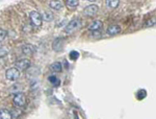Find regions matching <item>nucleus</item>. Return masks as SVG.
I'll use <instances>...</instances> for the list:
<instances>
[{
  "label": "nucleus",
  "mask_w": 156,
  "mask_h": 119,
  "mask_svg": "<svg viewBox=\"0 0 156 119\" xmlns=\"http://www.w3.org/2000/svg\"><path fill=\"white\" fill-rule=\"evenodd\" d=\"M82 25V22L80 19H73L72 21H70L68 25L66 26V32L69 35L73 34V32H75L76 30H78L81 27Z\"/></svg>",
  "instance_id": "obj_1"
},
{
  "label": "nucleus",
  "mask_w": 156,
  "mask_h": 119,
  "mask_svg": "<svg viewBox=\"0 0 156 119\" xmlns=\"http://www.w3.org/2000/svg\"><path fill=\"white\" fill-rule=\"evenodd\" d=\"M20 71L17 69L16 67H12V68H9V69L5 71V77L6 80H11V82H16L17 80H19L20 77Z\"/></svg>",
  "instance_id": "obj_2"
},
{
  "label": "nucleus",
  "mask_w": 156,
  "mask_h": 119,
  "mask_svg": "<svg viewBox=\"0 0 156 119\" xmlns=\"http://www.w3.org/2000/svg\"><path fill=\"white\" fill-rule=\"evenodd\" d=\"M29 18L31 23L34 26H41L43 23V19H42V15L37 11H32L29 13Z\"/></svg>",
  "instance_id": "obj_3"
},
{
  "label": "nucleus",
  "mask_w": 156,
  "mask_h": 119,
  "mask_svg": "<svg viewBox=\"0 0 156 119\" xmlns=\"http://www.w3.org/2000/svg\"><path fill=\"white\" fill-rule=\"evenodd\" d=\"M12 101H14V105L17 106V107H24L25 103H26V97H25V94L22 92L16 93V94L14 95Z\"/></svg>",
  "instance_id": "obj_4"
},
{
  "label": "nucleus",
  "mask_w": 156,
  "mask_h": 119,
  "mask_svg": "<svg viewBox=\"0 0 156 119\" xmlns=\"http://www.w3.org/2000/svg\"><path fill=\"white\" fill-rule=\"evenodd\" d=\"M98 11H99V7H98L97 4H90V6L84 7L83 14L87 17H93L97 14Z\"/></svg>",
  "instance_id": "obj_5"
},
{
  "label": "nucleus",
  "mask_w": 156,
  "mask_h": 119,
  "mask_svg": "<svg viewBox=\"0 0 156 119\" xmlns=\"http://www.w3.org/2000/svg\"><path fill=\"white\" fill-rule=\"evenodd\" d=\"M16 68L19 70H27L28 68L30 67V65H31V62H30L29 60H27V59H21V60H18L16 63Z\"/></svg>",
  "instance_id": "obj_6"
},
{
  "label": "nucleus",
  "mask_w": 156,
  "mask_h": 119,
  "mask_svg": "<svg viewBox=\"0 0 156 119\" xmlns=\"http://www.w3.org/2000/svg\"><path fill=\"white\" fill-rule=\"evenodd\" d=\"M64 45H65V40L62 39V38H56L53 41V43H52V49H53L54 51L58 52L60 50H62Z\"/></svg>",
  "instance_id": "obj_7"
},
{
  "label": "nucleus",
  "mask_w": 156,
  "mask_h": 119,
  "mask_svg": "<svg viewBox=\"0 0 156 119\" xmlns=\"http://www.w3.org/2000/svg\"><path fill=\"white\" fill-rule=\"evenodd\" d=\"M102 28H103V23L101 21H99V20H95V21L89 26V30L90 32H94V34L99 32Z\"/></svg>",
  "instance_id": "obj_8"
},
{
  "label": "nucleus",
  "mask_w": 156,
  "mask_h": 119,
  "mask_svg": "<svg viewBox=\"0 0 156 119\" xmlns=\"http://www.w3.org/2000/svg\"><path fill=\"white\" fill-rule=\"evenodd\" d=\"M106 32H107V35H109V36H115V35H118L121 32V26L120 25H117V24L110 25V26H108V28L106 29Z\"/></svg>",
  "instance_id": "obj_9"
},
{
  "label": "nucleus",
  "mask_w": 156,
  "mask_h": 119,
  "mask_svg": "<svg viewBox=\"0 0 156 119\" xmlns=\"http://www.w3.org/2000/svg\"><path fill=\"white\" fill-rule=\"evenodd\" d=\"M22 52L26 55H32L34 52V47L31 44H25L22 46Z\"/></svg>",
  "instance_id": "obj_10"
},
{
  "label": "nucleus",
  "mask_w": 156,
  "mask_h": 119,
  "mask_svg": "<svg viewBox=\"0 0 156 119\" xmlns=\"http://www.w3.org/2000/svg\"><path fill=\"white\" fill-rule=\"evenodd\" d=\"M0 119H12L11 111L6 110V109H1L0 110Z\"/></svg>",
  "instance_id": "obj_11"
},
{
  "label": "nucleus",
  "mask_w": 156,
  "mask_h": 119,
  "mask_svg": "<svg viewBox=\"0 0 156 119\" xmlns=\"http://www.w3.org/2000/svg\"><path fill=\"white\" fill-rule=\"evenodd\" d=\"M49 6L51 7L52 9H55V11H59V9H62L64 6V3L62 1H50L49 2Z\"/></svg>",
  "instance_id": "obj_12"
},
{
  "label": "nucleus",
  "mask_w": 156,
  "mask_h": 119,
  "mask_svg": "<svg viewBox=\"0 0 156 119\" xmlns=\"http://www.w3.org/2000/svg\"><path fill=\"white\" fill-rule=\"evenodd\" d=\"M50 69L54 72H60L62 70V65L60 62H55L51 66H50Z\"/></svg>",
  "instance_id": "obj_13"
},
{
  "label": "nucleus",
  "mask_w": 156,
  "mask_h": 119,
  "mask_svg": "<svg viewBox=\"0 0 156 119\" xmlns=\"http://www.w3.org/2000/svg\"><path fill=\"white\" fill-rule=\"evenodd\" d=\"M48 80L54 86V87H58L60 85V80L55 76V75H50V76H48Z\"/></svg>",
  "instance_id": "obj_14"
},
{
  "label": "nucleus",
  "mask_w": 156,
  "mask_h": 119,
  "mask_svg": "<svg viewBox=\"0 0 156 119\" xmlns=\"http://www.w3.org/2000/svg\"><path fill=\"white\" fill-rule=\"evenodd\" d=\"M106 4H107L108 7H110V9H115V7L119 6L120 1L119 0H107Z\"/></svg>",
  "instance_id": "obj_15"
},
{
  "label": "nucleus",
  "mask_w": 156,
  "mask_h": 119,
  "mask_svg": "<svg viewBox=\"0 0 156 119\" xmlns=\"http://www.w3.org/2000/svg\"><path fill=\"white\" fill-rule=\"evenodd\" d=\"M42 19L44 20V21H47V22H49V21H51L52 19H53V14H52L51 12H45L44 13V15L42 16Z\"/></svg>",
  "instance_id": "obj_16"
},
{
  "label": "nucleus",
  "mask_w": 156,
  "mask_h": 119,
  "mask_svg": "<svg viewBox=\"0 0 156 119\" xmlns=\"http://www.w3.org/2000/svg\"><path fill=\"white\" fill-rule=\"evenodd\" d=\"M147 96V91L144 90V89H140V90H138L137 91V93H136V97H137V99L138 100H142V99H144V98Z\"/></svg>",
  "instance_id": "obj_17"
},
{
  "label": "nucleus",
  "mask_w": 156,
  "mask_h": 119,
  "mask_svg": "<svg viewBox=\"0 0 156 119\" xmlns=\"http://www.w3.org/2000/svg\"><path fill=\"white\" fill-rule=\"evenodd\" d=\"M66 4L69 7H77L78 6H79V1L78 0H68V1H66Z\"/></svg>",
  "instance_id": "obj_18"
},
{
  "label": "nucleus",
  "mask_w": 156,
  "mask_h": 119,
  "mask_svg": "<svg viewBox=\"0 0 156 119\" xmlns=\"http://www.w3.org/2000/svg\"><path fill=\"white\" fill-rule=\"evenodd\" d=\"M69 58L71 60L75 61V60H77L78 58H79V54H78V51H76V50H72V51L70 52V54H69Z\"/></svg>",
  "instance_id": "obj_19"
},
{
  "label": "nucleus",
  "mask_w": 156,
  "mask_h": 119,
  "mask_svg": "<svg viewBox=\"0 0 156 119\" xmlns=\"http://www.w3.org/2000/svg\"><path fill=\"white\" fill-rule=\"evenodd\" d=\"M6 54H9V50L5 47H0V58L5 57Z\"/></svg>",
  "instance_id": "obj_20"
},
{
  "label": "nucleus",
  "mask_w": 156,
  "mask_h": 119,
  "mask_svg": "<svg viewBox=\"0 0 156 119\" xmlns=\"http://www.w3.org/2000/svg\"><path fill=\"white\" fill-rule=\"evenodd\" d=\"M7 36V32L4 29H0V42H2Z\"/></svg>",
  "instance_id": "obj_21"
},
{
  "label": "nucleus",
  "mask_w": 156,
  "mask_h": 119,
  "mask_svg": "<svg viewBox=\"0 0 156 119\" xmlns=\"http://www.w3.org/2000/svg\"><path fill=\"white\" fill-rule=\"evenodd\" d=\"M154 24H155V21H154V20H149V21H148L147 23L145 24V26H153Z\"/></svg>",
  "instance_id": "obj_22"
}]
</instances>
